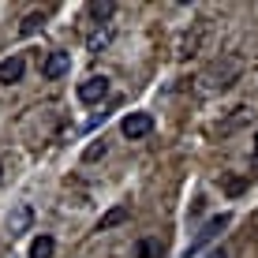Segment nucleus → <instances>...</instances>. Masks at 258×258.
I'll return each instance as SVG.
<instances>
[{"label":"nucleus","mask_w":258,"mask_h":258,"mask_svg":"<svg viewBox=\"0 0 258 258\" xmlns=\"http://www.w3.org/2000/svg\"><path fill=\"white\" fill-rule=\"evenodd\" d=\"M228 225H232V217H228V213H217V217H210L206 225L199 228V236L191 239V247H187V251H183V258H195V254L202 251V247L210 243V239H217V232H225Z\"/></svg>","instance_id":"obj_1"},{"label":"nucleus","mask_w":258,"mask_h":258,"mask_svg":"<svg viewBox=\"0 0 258 258\" xmlns=\"http://www.w3.org/2000/svg\"><path fill=\"white\" fill-rule=\"evenodd\" d=\"M109 97V79L105 75H90L86 83H79V101L83 105H101Z\"/></svg>","instance_id":"obj_2"},{"label":"nucleus","mask_w":258,"mask_h":258,"mask_svg":"<svg viewBox=\"0 0 258 258\" xmlns=\"http://www.w3.org/2000/svg\"><path fill=\"white\" fill-rule=\"evenodd\" d=\"M120 131H123L127 139H142V135H150V131H154V116H150V112H127L123 123H120Z\"/></svg>","instance_id":"obj_3"},{"label":"nucleus","mask_w":258,"mask_h":258,"mask_svg":"<svg viewBox=\"0 0 258 258\" xmlns=\"http://www.w3.org/2000/svg\"><path fill=\"white\" fill-rule=\"evenodd\" d=\"M68 68H71V52H49V56L41 60V75L45 79H60Z\"/></svg>","instance_id":"obj_4"},{"label":"nucleus","mask_w":258,"mask_h":258,"mask_svg":"<svg viewBox=\"0 0 258 258\" xmlns=\"http://www.w3.org/2000/svg\"><path fill=\"white\" fill-rule=\"evenodd\" d=\"M19 79H23V56L0 60V83H19Z\"/></svg>","instance_id":"obj_5"},{"label":"nucleus","mask_w":258,"mask_h":258,"mask_svg":"<svg viewBox=\"0 0 258 258\" xmlns=\"http://www.w3.org/2000/svg\"><path fill=\"white\" fill-rule=\"evenodd\" d=\"M26 225H30V206H15V213L8 217V228H12V236L26 232Z\"/></svg>","instance_id":"obj_6"},{"label":"nucleus","mask_w":258,"mask_h":258,"mask_svg":"<svg viewBox=\"0 0 258 258\" xmlns=\"http://www.w3.org/2000/svg\"><path fill=\"white\" fill-rule=\"evenodd\" d=\"M123 221H127V210H123V206H116V210H109L101 221H97V232H109V228L123 225Z\"/></svg>","instance_id":"obj_7"},{"label":"nucleus","mask_w":258,"mask_h":258,"mask_svg":"<svg viewBox=\"0 0 258 258\" xmlns=\"http://www.w3.org/2000/svg\"><path fill=\"white\" fill-rule=\"evenodd\" d=\"M52 251H56L52 236H38V239L30 243V258H52Z\"/></svg>","instance_id":"obj_8"},{"label":"nucleus","mask_w":258,"mask_h":258,"mask_svg":"<svg viewBox=\"0 0 258 258\" xmlns=\"http://www.w3.org/2000/svg\"><path fill=\"white\" fill-rule=\"evenodd\" d=\"M41 23H45V15H41V12H30V15H26V19H23L19 34H34V30H38Z\"/></svg>","instance_id":"obj_9"},{"label":"nucleus","mask_w":258,"mask_h":258,"mask_svg":"<svg viewBox=\"0 0 258 258\" xmlns=\"http://www.w3.org/2000/svg\"><path fill=\"white\" fill-rule=\"evenodd\" d=\"M105 45H109V30H97V34H90V41H86L90 52H101Z\"/></svg>","instance_id":"obj_10"},{"label":"nucleus","mask_w":258,"mask_h":258,"mask_svg":"<svg viewBox=\"0 0 258 258\" xmlns=\"http://www.w3.org/2000/svg\"><path fill=\"white\" fill-rule=\"evenodd\" d=\"M97 157H105V142H90L83 150V161H97Z\"/></svg>","instance_id":"obj_11"},{"label":"nucleus","mask_w":258,"mask_h":258,"mask_svg":"<svg viewBox=\"0 0 258 258\" xmlns=\"http://www.w3.org/2000/svg\"><path fill=\"white\" fill-rule=\"evenodd\" d=\"M90 12L97 15V19H109V15H112V4H90Z\"/></svg>","instance_id":"obj_12"},{"label":"nucleus","mask_w":258,"mask_h":258,"mask_svg":"<svg viewBox=\"0 0 258 258\" xmlns=\"http://www.w3.org/2000/svg\"><path fill=\"white\" fill-rule=\"evenodd\" d=\"M206 258H228V251H225V247H217V251H210Z\"/></svg>","instance_id":"obj_13"},{"label":"nucleus","mask_w":258,"mask_h":258,"mask_svg":"<svg viewBox=\"0 0 258 258\" xmlns=\"http://www.w3.org/2000/svg\"><path fill=\"white\" fill-rule=\"evenodd\" d=\"M254 168H258V135H254Z\"/></svg>","instance_id":"obj_14"},{"label":"nucleus","mask_w":258,"mask_h":258,"mask_svg":"<svg viewBox=\"0 0 258 258\" xmlns=\"http://www.w3.org/2000/svg\"><path fill=\"white\" fill-rule=\"evenodd\" d=\"M0 176H4V168H0Z\"/></svg>","instance_id":"obj_15"}]
</instances>
